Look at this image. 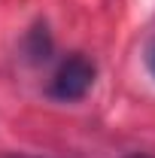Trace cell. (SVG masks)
I'll use <instances>...</instances> for the list:
<instances>
[{
    "mask_svg": "<svg viewBox=\"0 0 155 158\" xmlns=\"http://www.w3.org/2000/svg\"><path fill=\"white\" fill-rule=\"evenodd\" d=\"M128 158H152V155H146V152H134V155H128Z\"/></svg>",
    "mask_w": 155,
    "mask_h": 158,
    "instance_id": "cell-4",
    "label": "cell"
},
{
    "mask_svg": "<svg viewBox=\"0 0 155 158\" xmlns=\"http://www.w3.org/2000/svg\"><path fill=\"white\" fill-rule=\"evenodd\" d=\"M97 67L91 58L85 55H70V58L61 61V67L55 70V76L49 79V98L61 100V103H70V100H82L91 85H94Z\"/></svg>",
    "mask_w": 155,
    "mask_h": 158,
    "instance_id": "cell-1",
    "label": "cell"
},
{
    "mask_svg": "<svg viewBox=\"0 0 155 158\" xmlns=\"http://www.w3.org/2000/svg\"><path fill=\"white\" fill-rule=\"evenodd\" d=\"M143 61H146V70H149L152 79H155V40H149V46H146V52H143Z\"/></svg>",
    "mask_w": 155,
    "mask_h": 158,
    "instance_id": "cell-2",
    "label": "cell"
},
{
    "mask_svg": "<svg viewBox=\"0 0 155 158\" xmlns=\"http://www.w3.org/2000/svg\"><path fill=\"white\" fill-rule=\"evenodd\" d=\"M0 158H40V155H27V152H0Z\"/></svg>",
    "mask_w": 155,
    "mask_h": 158,
    "instance_id": "cell-3",
    "label": "cell"
}]
</instances>
